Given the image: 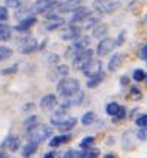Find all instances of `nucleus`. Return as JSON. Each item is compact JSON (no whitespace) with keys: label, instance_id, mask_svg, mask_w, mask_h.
Returning <instances> with one entry per match:
<instances>
[{"label":"nucleus","instance_id":"42","mask_svg":"<svg viewBox=\"0 0 147 158\" xmlns=\"http://www.w3.org/2000/svg\"><path fill=\"white\" fill-rule=\"evenodd\" d=\"M124 38H125V32H121V34H119V38H118V41H117V44H121V43H122V41H124Z\"/></svg>","mask_w":147,"mask_h":158},{"label":"nucleus","instance_id":"6","mask_svg":"<svg viewBox=\"0 0 147 158\" xmlns=\"http://www.w3.org/2000/svg\"><path fill=\"white\" fill-rule=\"evenodd\" d=\"M117 45V41L112 38H103L98 44V48H96V53L99 57H103L106 56V54H109L111 51H112V48Z\"/></svg>","mask_w":147,"mask_h":158},{"label":"nucleus","instance_id":"32","mask_svg":"<svg viewBox=\"0 0 147 158\" xmlns=\"http://www.w3.org/2000/svg\"><path fill=\"white\" fill-rule=\"evenodd\" d=\"M133 76H134V79H136L137 82H141V81H144V79H146V73L143 72L141 69H137V70H134V75H133Z\"/></svg>","mask_w":147,"mask_h":158},{"label":"nucleus","instance_id":"30","mask_svg":"<svg viewBox=\"0 0 147 158\" xmlns=\"http://www.w3.org/2000/svg\"><path fill=\"white\" fill-rule=\"evenodd\" d=\"M95 122V113H92V111H89V113H86L83 117H82V123L85 124V126H87V124H92Z\"/></svg>","mask_w":147,"mask_h":158},{"label":"nucleus","instance_id":"14","mask_svg":"<svg viewBox=\"0 0 147 158\" xmlns=\"http://www.w3.org/2000/svg\"><path fill=\"white\" fill-rule=\"evenodd\" d=\"M52 3V0H38L34 6H32V9H34V13H44L45 9L48 6Z\"/></svg>","mask_w":147,"mask_h":158},{"label":"nucleus","instance_id":"45","mask_svg":"<svg viewBox=\"0 0 147 158\" xmlns=\"http://www.w3.org/2000/svg\"><path fill=\"white\" fill-rule=\"evenodd\" d=\"M0 158H7V155L5 152H0Z\"/></svg>","mask_w":147,"mask_h":158},{"label":"nucleus","instance_id":"36","mask_svg":"<svg viewBox=\"0 0 147 158\" xmlns=\"http://www.w3.org/2000/svg\"><path fill=\"white\" fill-rule=\"evenodd\" d=\"M137 138H138L140 141H146V139H147V127H141V129L138 130Z\"/></svg>","mask_w":147,"mask_h":158},{"label":"nucleus","instance_id":"25","mask_svg":"<svg viewBox=\"0 0 147 158\" xmlns=\"http://www.w3.org/2000/svg\"><path fill=\"white\" fill-rule=\"evenodd\" d=\"M34 50H37V41L35 40H29L26 44H23L21 47L22 53H31V51H34Z\"/></svg>","mask_w":147,"mask_h":158},{"label":"nucleus","instance_id":"35","mask_svg":"<svg viewBox=\"0 0 147 158\" xmlns=\"http://www.w3.org/2000/svg\"><path fill=\"white\" fill-rule=\"evenodd\" d=\"M136 124L137 126H140V127H147V116H140V117L136 120Z\"/></svg>","mask_w":147,"mask_h":158},{"label":"nucleus","instance_id":"4","mask_svg":"<svg viewBox=\"0 0 147 158\" xmlns=\"http://www.w3.org/2000/svg\"><path fill=\"white\" fill-rule=\"evenodd\" d=\"M119 6V0H95L93 7L98 13H112Z\"/></svg>","mask_w":147,"mask_h":158},{"label":"nucleus","instance_id":"11","mask_svg":"<svg viewBox=\"0 0 147 158\" xmlns=\"http://www.w3.org/2000/svg\"><path fill=\"white\" fill-rule=\"evenodd\" d=\"M122 60H124V56H122V54H119V53L114 54L112 59H111V60H109V63H108V69H109L111 72L118 70L119 66H121V63H122Z\"/></svg>","mask_w":147,"mask_h":158},{"label":"nucleus","instance_id":"22","mask_svg":"<svg viewBox=\"0 0 147 158\" xmlns=\"http://www.w3.org/2000/svg\"><path fill=\"white\" fill-rule=\"evenodd\" d=\"M76 122H77V120H76L74 117H68L67 120H64V122L58 126V129H60V130H70L72 127H74Z\"/></svg>","mask_w":147,"mask_h":158},{"label":"nucleus","instance_id":"12","mask_svg":"<svg viewBox=\"0 0 147 158\" xmlns=\"http://www.w3.org/2000/svg\"><path fill=\"white\" fill-rule=\"evenodd\" d=\"M87 15H89V10H87L86 7H83V6H80L79 9H77V10L73 13V16H72V19H70V21H72L73 23L82 22V21H83V19H85Z\"/></svg>","mask_w":147,"mask_h":158},{"label":"nucleus","instance_id":"5","mask_svg":"<svg viewBox=\"0 0 147 158\" xmlns=\"http://www.w3.org/2000/svg\"><path fill=\"white\" fill-rule=\"evenodd\" d=\"M92 60H93V50H92V48H86V50L82 51L77 57L73 59V68L82 69V70H83Z\"/></svg>","mask_w":147,"mask_h":158},{"label":"nucleus","instance_id":"41","mask_svg":"<svg viewBox=\"0 0 147 158\" xmlns=\"http://www.w3.org/2000/svg\"><path fill=\"white\" fill-rule=\"evenodd\" d=\"M76 155H74L73 151H68V152H66L64 155H63V158H74Z\"/></svg>","mask_w":147,"mask_h":158},{"label":"nucleus","instance_id":"24","mask_svg":"<svg viewBox=\"0 0 147 158\" xmlns=\"http://www.w3.org/2000/svg\"><path fill=\"white\" fill-rule=\"evenodd\" d=\"M13 51L9 47H5V45H0V62H3L6 59H10Z\"/></svg>","mask_w":147,"mask_h":158},{"label":"nucleus","instance_id":"31","mask_svg":"<svg viewBox=\"0 0 147 158\" xmlns=\"http://www.w3.org/2000/svg\"><path fill=\"white\" fill-rule=\"evenodd\" d=\"M67 73H68V66L61 64V66H58V68L56 69V75H54V78H57V76H63V78H66V75Z\"/></svg>","mask_w":147,"mask_h":158},{"label":"nucleus","instance_id":"29","mask_svg":"<svg viewBox=\"0 0 147 158\" xmlns=\"http://www.w3.org/2000/svg\"><path fill=\"white\" fill-rule=\"evenodd\" d=\"M118 110H119V106L117 102H109L106 106V113L109 116H115V114L118 113Z\"/></svg>","mask_w":147,"mask_h":158},{"label":"nucleus","instance_id":"9","mask_svg":"<svg viewBox=\"0 0 147 158\" xmlns=\"http://www.w3.org/2000/svg\"><path fill=\"white\" fill-rule=\"evenodd\" d=\"M99 72H102V63H101V60H95V59L83 69V73H85L86 76H89V78L93 76V75L99 73Z\"/></svg>","mask_w":147,"mask_h":158},{"label":"nucleus","instance_id":"34","mask_svg":"<svg viewBox=\"0 0 147 158\" xmlns=\"http://www.w3.org/2000/svg\"><path fill=\"white\" fill-rule=\"evenodd\" d=\"M7 18H9V13H7V7H3V6H0V22H5V21H7Z\"/></svg>","mask_w":147,"mask_h":158},{"label":"nucleus","instance_id":"7","mask_svg":"<svg viewBox=\"0 0 147 158\" xmlns=\"http://www.w3.org/2000/svg\"><path fill=\"white\" fill-rule=\"evenodd\" d=\"M80 32H82V28H80V27H77V25H70V27H67V28L63 31L60 37H61L63 40H66V41L79 40Z\"/></svg>","mask_w":147,"mask_h":158},{"label":"nucleus","instance_id":"46","mask_svg":"<svg viewBox=\"0 0 147 158\" xmlns=\"http://www.w3.org/2000/svg\"><path fill=\"white\" fill-rule=\"evenodd\" d=\"M103 158H115V157H114L112 154H108V155H105V157H103Z\"/></svg>","mask_w":147,"mask_h":158},{"label":"nucleus","instance_id":"39","mask_svg":"<svg viewBox=\"0 0 147 158\" xmlns=\"http://www.w3.org/2000/svg\"><path fill=\"white\" fill-rule=\"evenodd\" d=\"M115 116H117V118H124V116H125V108L124 107H119V110H118V113L115 114Z\"/></svg>","mask_w":147,"mask_h":158},{"label":"nucleus","instance_id":"38","mask_svg":"<svg viewBox=\"0 0 147 158\" xmlns=\"http://www.w3.org/2000/svg\"><path fill=\"white\" fill-rule=\"evenodd\" d=\"M140 57H141L143 60H147V44L143 45V48L140 50Z\"/></svg>","mask_w":147,"mask_h":158},{"label":"nucleus","instance_id":"20","mask_svg":"<svg viewBox=\"0 0 147 158\" xmlns=\"http://www.w3.org/2000/svg\"><path fill=\"white\" fill-rule=\"evenodd\" d=\"M63 22H64V21H63L61 18H51L50 21H48V22L45 23V28L47 29H56V28H58V27H61L63 25Z\"/></svg>","mask_w":147,"mask_h":158},{"label":"nucleus","instance_id":"27","mask_svg":"<svg viewBox=\"0 0 147 158\" xmlns=\"http://www.w3.org/2000/svg\"><path fill=\"white\" fill-rule=\"evenodd\" d=\"M28 3V0H6L7 7H22Z\"/></svg>","mask_w":147,"mask_h":158},{"label":"nucleus","instance_id":"21","mask_svg":"<svg viewBox=\"0 0 147 158\" xmlns=\"http://www.w3.org/2000/svg\"><path fill=\"white\" fill-rule=\"evenodd\" d=\"M70 141V135H60V136H54L52 139H51L50 145L51 147H58V145H61L64 142Z\"/></svg>","mask_w":147,"mask_h":158},{"label":"nucleus","instance_id":"47","mask_svg":"<svg viewBox=\"0 0 147 158\" xmlns=\"http://www.w3.org/2000/svg\"><path fill=\"white\" fill-rule=\"evenodd\" d=\"M146 22H147V15H146Z\"/></svg>","mask_w":147,"mask_h":158},{"label":"nucleus","instance_id":"43","mask_svg":"<svg viewBox=\"0 0 147 158\" xmlns=\"http://www.w3.org/2000/svg\"><path fill=\"white\" fill-rule=\"evenodd\" d=\"M121 84H122V85H127V84H128V79L125 78V76H124V78H121Z\"/></svg>","mask_w":147,"mask_h":158},{"label":"nucleus","instance_id":"33","mask_svg":"<svg viewBox=\"0 0 147 158\" xmlns=\"http://www.w3.org/2000/svg\"><path fill=\"white\" fill-rule=\"evenodd\" d=\"M93 142H95V138L87 136V138H85L83 141L80 142V147H82V148H89L91 145H93Z\"/></svg>","mask_w":147,"mask_h":158},{"label":"nucleus","instance_id":"40","mask_svg":"<svg viewBox=\"0 0 147 158\" xmlns=\"http://www.w3.org/2000/svg\"><path fill=\"white\" fill-rule=\"evenodd\" d=\"M16 70V66H13V68H9V69H5V70H2V73H12V72H15Z\"/></svg>","mask_w":147,"mask_h":158},{"label":"nucleus","instance_id":"16","mask_svg":"<svg viewBox=\"0 0 147 158\" xmlns=\"http://www.w3.org/2000/svg\"><path fill=\"white\" fill-rule=\"evenodd\" d=\"M103 78H105V73H103V72H99V73L93 75V76H91V78L87 79V86H89V88H95V86H98V85L103 81Z\"/></svg>","mask_w":147,"mask_h":158},{"label":"nucleus","instance_id":"18","mask_svg":"<svg viewBox=\"0 0 147 158\" xmlns=\"http://www.w3.org/2000/svg\"><path fill=\"white\" fill-rule=\"evenodd\" d=\"M37 143H34V142H28L25 147H23V151H22V155H23V158H29L32 154L37 151Z\"/></svg>","mask_w":147,"mask_h":158},{"label":"nucleus","instance_id":"48","mask_svg":"<svg viewBox=\"0 0 147 158\" xmlns=\"http://www.w3.org/2000/svg\"><path fill=\"white\" fill-rule=\"evenodd\" d=\"M7 158H10V157H7Z\"/></svg>","mask_w":147,"mask_h":158},{"label":"nucleus","instance_id":"28","mask_svg":"<svg viewBox=\"0 0 147 158\" xmlns=\"http://www.w3.org/2000/svg\"><path fill=\"white\" fill-rule=\"evenodd\" d=\"M37 124H38V117H37V116H32V117H29L28 120L25 122V127H26V130L29 132V130L34 129Z\"/></svg>","mask_w":147,"mask_h":158},{"label":"nucleus","instance_id":"2","mask_svg":"<svg viewBox=\"0 0 147 158\" xmlns=\"http://www.w3.org/2000/svg\"><path fill=\"white\" fill-rule=\"evenodd\" d=\"M51 133H52V130H51L50 126H47V124H37L34 129L28 132L29 142H34V143L38 145L40 142H42L44 139H47Z\"/></svg>","mask_w":147,"mask_h":158},{"label":"nucleus","instance_id":"15","mask_svg":"<svg viewBox=\"0 0 147 158\" xmlns=\"http://www.w3.org/2000/svg\"><path fill=\"white\" fill-rule=\"evenodd\" d=\"M98 22H99V18L89 13V15H87V16L82 21V25H83V28L87 29V28H92V27H96Z\"/></svg>","mask_w":147,"mask_h":158},{"label":"nucleus","instance_id":"13","mask_svg":"<svg viewBox=\"0 0 147 158\" xmlns=\"http://www.w3.org/2000/svg\"><path fill=\"white\" fill-rule=\"evenodd\" d=\"M37 22V19H35V16H31V18H25V19H22L21 22L16 25V29L17 31H26V29H29L34 23Z\"/></svg>","mask_w":147,"mask_h":158},{"label":"nucleus","instance_id":"23","mask_svg":"<svg viewBox=\"0 0 147 158\" xmlns=\"http://www.w3.org/2000/svg\"><path fill=\"white\" fill-rule=\"evenodd\" d=\"M9 38H10V28L5 23H0V41H6Z\"/></svg>","mask_w":147,"mask_h":158},{"label":"nucleus","instance_id":"17","mask_svg":"<svg viewBox=\"0 0 147 158\" xmlns=\"http://www.w3.org/2000/svg\"><path fill=\"white\" fill-rule=\"evenodd\" d=\"M6 145H7V148L10 149L12 152H15V151H17L19 147H21V139L16 138V136H10V138H7Z\"/></svg>","mask_w":147,"mask_h":158},{"label":"nucleus","instance_id":"44","mask_svg":"<svg viewBox=\"0 0 147 158\" xmlns=\"http://www.w3.org/2000/svg\"><path fill=\"white\" fill-rule=\"evenodd\" d=\"M44 158H54V154H52V152H48Z\"/></svg>","mask_w":147,"mask_h":158},{"label":"nucleus","instance_id":"19","mask_svg":"<svg viewBox=\"0 0 147 158\" xmlns=\"http://www.w3.org/2000/svg\"><path fill=\"white\" fill-rule=\"evenodd\" d=\"M99 157V149L96 148H87L86 151H82L79 154V158H98Z\"/></svg>","mask_w":147,"mask_h":158},{"label":"nucleus","instance_id":"10","mask_svg":"<svg viewBox=\"0 0 147 158\" xmlns=\"http://www.w3.org/2000/svg\"><path fill=\"white\" fill-rule=\"evenodd\" d=\"M57 106V97L54 94H48L41 100V108L42 110H52Z\"/></svg>","mask_w":147,"mask_h":158},{"label":"nucleus","instance_id":"26","mask_svg":"<svg viewBox=\"0 0 147 158\" xmlns=\"http://www.w3.org/2000/svg\"><path fill=\"white\" fill-rule=\"evenodd\" d=\"M105 34H106V27L103 23H98L96 27L93 28V37L99 38V37H102V35H105Z\"/></svg>","mask_w":147,"mask_h":158},{"label":"nucleus","instance_id":"37","mask_svg":"<svg viewBox=\"0 0 147 158\" xmlns=\"http://www.w3.org/2000/svg\"><path fill=\"white\" fill-rule=\"evenodd\" d=\"M131 98H134V100H140V98H141V92H140V89L133 88V89H131Z\"/></svg>","mask_w":147,"mask_h":158},{"label":"nucleus","instance_id":"1","mask_svg":"<svg viewBox=\"0 0 147 158\" xmlns=\"http://www.w3.org/2000/svg\"><path fill=\"white\" fill-rule=\"evenodd\" d=\"M57 91L64 98H72V97H74L76 94L80 92V84L79 81L74 78H63L58 82Z\"/></svg>","mask_w":147,"mask_h":158},{"label":"nucleus","instance_id":"8","mask_svg":"<svg viewBox=\"0 0 147 158\" xmlns=\"http://www.w3.org/2000/svg\"><path fill=\"white\" fill-rule=\"evenodd\" d=\"M82 0H67L64 3H60L58 13H67V12H76L80 7Z\"/></svg>","mask_w":147,"mask_h":158},{"label":"nucleus","instance_id":"3","mask_svg":"<svg viewBox=\"0 0 147 158\" xmlns=\"http://www.w3.org/2000/svg\"><path fill=\"white\" fill-rule=\"evenodd\" d=\"M89 38H80L77 40L76 43H73V44L68 47L67 50H66V57L67 59H70V60H73L74 57H77L82 53V51H85L86 48H89Z\"/></svg>","mask_w":147,"mask_h":158},{"label":"nucleus","instance_id":"49","mask_svg":"<svg viewBox=\"0 0 147 158\" xmlns=\"http://www.w3.org/2000/svg\"><path fill=\"white\" fill-rule=\"evenodd\" d=\"M146 79H147V76H146Z\"/></svg>","mask_w":147,"mask_h":158}]
</instances>
